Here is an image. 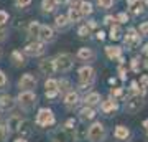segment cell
<instances>
[{"instance_id":"cell-12","label":"cell","mask_w":148,"mask_h":142,"mask_svg":"<svg viewBox=\"0 0 148 142\" xmlns=\"http://www.w3.org/2000/svg\"><path fill=\"white\" fill-rule=\"evenodd\" d=\"M40 71L43 74H53L56 71V64H54V60H43L40 63Z\"/></svg>"},{"instance_id":"cell-40","label":"cell","mask_w":148,"mask_h":142,"mask_svg":"<svg viewBox=\"0 0 148 142\" xmlns=\"http://www.w3.org/2000/svg\"><path fill=\"white\" fill-rule=\"evenodd\" d=\"M132 69L133 71H140V61H138V58L132 60Z\"/></svg>"},{"instance_id":"cell-25","label":"cell","mask_w":148,"mask_h":142,"mask_svg":"<svg viewBox=\"0 0 148 142\" xmlns=\"http://www.w3.org/2000/svg\"><path fill=\"white\" fill-rule=\"evenodd\" d=\"M40 23H38V21H32V23H30V26H28V35H30V37H38V35H40Z\"/></svg>"},{"instance_id":"cell-10","label":"cell","mask_w":148,"mask_h":142,"mask_svg":"<svg viewBox=\"0 0 148 142\" xmlns=\"http://www.w3.org/2000/svg\"><path fill=\"white\" fill-rule=\"evenodd\" d=\"M38 37L41 38V42H53L54 40V32L51 26L48 25H41L40 26V35Z\"/></svg>"},{"instance_id":"cell-6","label":"cell","mask_w":148,"mask_h":142,"mask_svg":"<svg viewBox=\"0 0 148 142\" xmlns=\"http://www.w3.org/2000/svg\"><path fill=\"white\" fill-rule=\"evenodd\" d=\"M36 124L38 126H43V127L54 124V114L49 109H40V112H38V116H36Z\"/></svg>"},{"instance_id":"cell-34","label":"cell","mask_w":148,"mask_h":142,"mask_svg":"<svg viewBox=\"0 0 148 142\" xmlns=\"http://www.w3.org/2000/svg\"><path fill=\"white\" fill-rule=\"evenodd\" d=\"M99 2V5L102 7V8H110L112 5H114V0H97Z\"/></svg>"},{"instance_id":"cell-50","label":"cell","mask_w":148,"mask_h":142,"mask_svg":"<svg viewBox=\"0 0 148 142\" xmlns=\"http://www.w3.org/2000/svg\"><path fill=\"white\" fill-rule=\"evenodd\" d=\"M56 2H58V3H59V2H64V0H56Z\"/></svg>"},{"instance_id":"cell-11","label":"cell","mask_w":148,"mask_h":142,"mask_svg":"<svg viewBox=\"0 0 148 142\" xmlns=\"http://www.w3.org/2000/svg\"><path fill=\"white\" fill-rule=\"evenodd\" d=\"M23 122V117L18 116V114H13V116L8 117L7 121V127H8V132H15L20 129V124Z\"/></svg>"},{"instance_id":"cell-22","label":"cell","mask_w":148,"mask_h":142,"mask_svg":"<svg viewBox=\"0 0 148 142\" xmlns=\"http://www.w3.org/2000/svg\"><path fill=\"white\" fill-rule=\"evenodd\" d=\"M77 58L82 60V61H89V60L94 58V53L90 51L89 48H81L79 51H77Z\"/></svg>"},{"instance_id":"cell-47","label":"cell","mask_w":148,"mask_h":142,"mask_svg":"<svg viewBox=\"0 0 148 142\" xmlns=\"http://www.w3.org/2000/svg\"><path fill=\"white\" fill-rule=\"evenodd\" d=\"M97 38H99V40H104V33L99 32V33H97Z\"/></svg>"},{"instance_id":"cell-26","label":"cell","mask_w":148,"mask_h":142,"mask_svg":"<svg viewBox=\"0 0 148 142\" xmlns=\"http://www.w3.org/2000/svg\"><path fill=\"white\" fill-rule=\"evenodd\" d=\"M58 5L56 0H43V10L45 12H53Z\"/></svg>"},{"instance_id":"cell-18","label":"cell","mask_w":148,"mask_h":142,"mask_svg":"<svg viewBox=\"0 0 148 142\" xmlns=\"http://www.w3.org/2000/svg\"><path fill=\"white\" fill-rule=\"evenodd\" d=\"M101 109H102V112H106V114H109V112H114V111H117V103H115V99H107V101H102Z\"/></svg>"},{"instance_id":"cell-14","label":"cell","mask_w":148,"mask_h":142,"mask_svg":"<svg viewBox=\"0 0 148 142\" xmlns=\"http://www.w3.org/2000/svg\"><path fill=\"white\" fill-rule=\"evenodd\" d=\"M128 5L133 13H140L145 7H148V0H128Z\"/></svg>"},{"instance_id":"cell-7","label":"cell","mask_w":148,"mask_h":142,"mask_svg":"<svg viewBox=\"0 0 148 142\" xmlns=\"http://www.w3.org/2000/svg\"><path fill=\"white\" fill-rule=\"evenodd\" d=\"M18 86H20L21 89L30 91V89H33V88L36 86V79L33 78L32 74H23V76L20 78V81H18Z\"/></svg>"},{"instance_id":"cell-35","label":"cell","mask_w":148,"mask_h":142,"mask_svg":"<svg viewBox=\"0 0 148 142\" xmlns=\"http://www.w3.org/2000/svg\"><path fill=\"white\" fill-rule=\"evenodd\" d=\"M16 7H20V8H25V7H28L30 3H32V0H15Z\"/></svg>"},{"instance_id":"cell-21","label":"cell","mask_w":148,"mask_h":142,"mask_svg":"<svg viewBox=\"0 0 148 142\" xmlns=\"http://www.w3.org/2000/svg\"><path fill=\"white\" fill-rule=\"evenodd\" d=\"M106 53H107V56H109L110 60H119L122 56V50L119 46H107Z\"/></svg>"},{"instance_id":"cell-23","label":"cell","mask_w":148,"mask_h":142,"mask_svg":"<svg viewBox=\"0 0 148 142\" xmlns=\"http://www.w3.org/2000/svg\"><path fill=\"white\" fill-rule=\"evenodd\" d=\"M68 18H69V21H79L82 18V13H81L79 8H69Z\"/></svg>"},{"instance_id":"cell-32","label":"cell","mask_w":148,"mask_h":142,"mask_svg":"<svg viewBox=\"0 0 148 142\" xmlns=\"http://www.w3.org/2000/svg\"><path fill=\"white\" fill-rule=\"evenodd\" d=\"M8 137V129L7 126H0V142H5Z\"/></svg>"},{"instance_id":"cell-24","label":"cell","mask_w":148,"mask_h":142,"mask_svg":"<svg viewBox=\"0 0 148 142\" xmlns=\"http://www.w3.org/2000/svg\"><path fill=\"white\" fill-rule=\"evenodd\" d=\"M18 132L21 134V137H28V136H30V134H32V129H30V122L23 119V122L20 124V129H18Z\"/></svg>"},{"instance_id":"cell-28","label":"cell","mask_w":148,"mask_h":142,"mask_svg":"<svg viewBox=\"0 0 148 142\" xmlns=\"http://www.w3.org/2000/svg\"><path fill=\"white\" fill-rule=\"evenodd\" d=\"M12 60H13V63H15L16 66H21V64L25 63V61H23V56L20 55V51H13L12 53Z\"/></svg>"},{"instance_id":"cell-45","label":"cell","mask_w":148,"mask_h":142,"mask_svg":"<svg viewBox=\"0 0 148 142\" xmlns=\"http://www.w3.org/2000/svg\"><path fill=\"white\" fill-rule=\"evenodd\" d=\"M112 20H114L112 17H106V21H104V23H112Z\"/></svg>"},{"instance_id":"cell-39","label":"cell","mask_w":148,"mask_h":142,"mask_svg":"<svg viewBox=\"0 0 148 142\" xmlns=\"http://www.w3.org/2000/svg\"><path fill=\"white\" fill-rule=\"evenodd\" d=\"M68 3L71 8H79L81 7V0H68Z\"/></svg>"},{"instance_id":"cell-31","label":"cell","mask_w":148,"mask_h":142,"mask_svg":"<svg viewBox=\"0 0 148 142\" xmlns=\"http://www.w3.org/2000/svg\"><path fill=\"white\" fill-rule=\"evenodd\" d=\"M58 88L61 93H64V91L69 89V81L68 79H61V81H58Z\"/></svg>"},{"instance_id":"cell-38","label":"cell","mask_w":148,"mask_h":142,"mask_svg":"<svg viewBox=\"0 0 148 142\" xmlns=\"http://www.w3.org/2000/svg\"><path fill=\"white\" fill-rule=\"evenodd\" d=\"M5 38H7V28L3 25H0V43L5 42Z\"/></svg>"},{"instance_id":"cell-4","label":"cell","mask_w":148,"mask_h":142,"mask_svg":"<svg viewBox=\"0 0 148 142\" xmlns=\"http://www.w3.org/2000/svg\"><path fill=\"white\" fill-rule=\"evenodd\" d=\"M95 74H94V69L90 68V66H84V68L79 69V79H81V89H86L87 86H90L92 84V81H94Z\"/></svg>"},{"instance_id":"cell-29","label":"cell","mask_w":148,"mask_h":142,"mask_svg":"<svg viewBox=\"0 0 148 142\" xmlns=\"http://www.w3.org/2000/svg\"><path fill=\"white\" fill-rule=\"evenodd\" d=\"M68 20H69V18H66L64 15H58L54 21H56V26H59V28H64V26L68 25Z\"/></svg>"},{"instance_id":"cell-44","label":"cell","mask_w":148,"mask_h":142,"mask_svg":"<svg viewBox=\"0 0 148 142\" xmlns=\"http://www.w3.org/2000/svg\"><path fill=\"white\" fill-rule=\"evenodd\" d=\"M119 20H120V21H127V20H128V17L125 15V13H120V15H119Z\"/></svg>"},{"instance_id":"cell-17","label":"cell","mask_w":148,"mask_h":142,"mask_svg":"<svg viewBox=\"0 0 148 142\" xmlns=\"http://www.w3.org/2000/svg\"><path fill=\"white\" fill-rule=\"evenodd\" d=\"M77 103H79V96H77V93L69 91L68 94H66V98H64V104L68 106V107H74Z\"/></svg>"},{"instance_id":"cell-20","label":"cell","mask_w":148,"mask_h":142,"mask_svg":"<svg viewBox=\"0 0 148 142\" xmlns=\"http://www.w3.org/2000/svg\"><path fill=\"white\" fill-rule=\"evenodd\" d=\"M101 103V96L97 94V93H90V94H87L84 98V104L89 106V107H92V106L99 104Z\"/></svg>"},{"instance_id":"cell-36","label":"cell","mask_w":148,"mask_h":142,"mask_svg":"<svg viewBox=\"0 0 148 142\" xmlns=\"http://www.w3.org/2000/svg\"><path fill=\"white\" fill-rule=\"evenodd\" d=\"M7 21H8V13L3 10H0V25H5Z\"/></svg>"},{"instance_id":"cell-8","label":"cell","mask_w":148,"mask_h":142,"mask_svg":"<svg viewBox=\"0 0 148 142\" xmlns=\"http://www.w3.org/2000/svg\"><path fill=\"white\" fill-rule=\"evenodd\" d=\"M43 51H45V45L41 42H33L30 45H27V48H25V53L30 55V56H38Z\"/></svg>"},{"instance_id":"cell-41","label":"cell","mask_w":148,"mask_h":142,"mask_svg":"<svg viewBox=\"0 0 148 142\" xmlns=\"http://www.w3.org/2000/svg\"><path fill=\"white\" fill-rule=\"evenodd\" d=\"M140 33H142V35H147L148 33V21L143 23V25H140Z\"/></svg>"},{"instance_id":"cell-15","label":"cell","mask_w":148,"mask_h":142,"mask_svg":"<svg viewBox=\"0 0 148 142\" xmlns=\"http://www.w3.org/2000/svg\"><path fill=\"white\" fill-rule=\"evenodd\" d=\"M13 106H15V103L12 99V96H8V94L0 96V111H8V109H12Z\"/></svg>"},{"instance_id":"cell-30","label":"cell","mask_w":148,"mask_h":142,"mask_svg":"<svg viewBox=\"0 0 148 142\" xmlns=\"http://www.w3.org/2000/svg\"><path fill=\"white\" fill-rule=\"evenodd\" d=\"M120 28H119V26H112V30H110V38L112 40H119V38H120Z\"/></svg>"},{"instance_id":"cell-2","label":"cell","mask_w":148,"mask_h":142,"mask_svg":"<svg viewBox=\"0 0 148 142\" xmlns=\"http://www.w3.org/2000/svg\"><path fill=\"white\" fill-rule=\"evenodd\" d=\"M143 96L138 93V94H132L130 98H128L127 101H125V111L127 112H130V114H137L138 111L143 107Z\"/></svg>"},{"instance_id":"cell-37","label":"cell","mask_w":148,"mask_h":142,"mask_svg":"<svg viewBox=\"0 0 148 142\" xmlns=\"http://www.w3.org/2000/svg\"><path fill=\"white\" fill-rule=\"evenodd\" d=\"M110 96H114V98H120V96H123V91H122L120 88H114V89H110Z\"/></svg>"},{"instance_id":"cell-48","label":"cell","mask_w":148,"mask_h":142,"mask_svg":"<svg viewBox=\"0 0 148 142\" xmlns=\"http://www.w3.org/2000/svg\"><path fill=\"white\" fill-rule=\"evenodd\" d=\"M15 142H28V141H27V139H25V137H20V139H16Z\"/></svg>"},{"instance_id":"cell-9","label":"cell","mask_w":148,"mask_h":142,"mask_svg":"<svg viewBox=\"0 0 148 142\" xmlns=\"http://www.w3.org/2000/svg\"><path fill=\"white\" fill-rule=\"evenodd\" d=\"M123 42H125L127 48H135L138 43H140V35H137V32L132 28V30H128V33L125 35Z\"/></svg>"},{"instance_id":"cell-27","label":"cell","mask_w":148,"mask_h":142,"mask_svg":"<svg viewBox=\"0 0 148 142\" xmlns=\"http://www.w3.org/2000/svg\"><path fill=\"white\" fill-rule=\"evenodd\" d=\"M79 10H81L82 15H90V13H92V5H90L89 2H81Z\"/></svg>"},{"instance_id":"cell-33","label":"cell","mask_w":148,"mask_h":142,"mask_svg":"<svg viewBox=\"0 0 148 142\" xmlns=\"http://www.w3.org/2000/svg\"><path fill=\"white\" fill-rule=\"evenodd\" d=\"M89 33H90V28H89L87 25H86V26H81V28H79V37L86 38V37H89Z\"/></svg>"},{"instance_id":"cell-19","label":"cell","mask_w":148,"mask_h":142,"mask_svg":"<svg viewBox=\"0 0 148 142\" xmlns=\"http://www.w3.org/2000/svg\"><path fill=\"white\" fill-rule=\"evenodd\" d=\"M79 117H81V121H90V119H94L95 117V111L92 109V107H89V106H86L84 109H81L79 112Z\"/></svg>"},{"instance_id":"cell-46","label":"cell","mask_w":148,"mask_h":142,"mask_svg":"<svg viewBox=\"0 0 148 142\" xmlns=\"http://www.w3.org/2000/svg\"><path fill=\"white\" fill-rule=\"evenodd\" d=\"M143 127H145V131H147V134H148V119L143 122Z\"/></svg>"},{"instance_id":"cell-1","label":"cell","mask_w":148,"mask_h":142,"mask_svg":"<svg viewBox=\"0 0 148 142\" xmlns=\"http://www.w3.org/2000/svg\"><path fill=\"white\" fill-rule=\"evenodd\" d=\"M87 139L90 142H104L106 139V127L102 126L101 122H95L89 127L87 131Z\"/></svg>"},{"instance_id":"cell-16","label":"cell","mask_w":148,"mask_h":142,"mask_svg":"<svg viewBox=\"0 0 148 142\" xmlns=\"http://www.w3.org/2000/svg\"><path fill=\"white\" fill-rule=\"evenodd\" d=\"M114 136H115L119 141H127L128 137H130V131H128V127H125V126H117Z\"/></svg>"},{"instance_id":"cell-42","label":"cell","mask_w":148,"mask_h":142,"mask_svg":"<svg viewBox=\"0 0 148 142\" xmlns=\"http://www.w3.org/2000/svg\"><path fill=\"white\" fill-rule=\"evenodd\" d=\"M140 83L143 84V88H148V76L147 74H143L142 78H140Z\"/></svg>"},{"instance_id":"cell-43","label":"cell","mask_w":148,"mask_h":142,"mask_svg":"<svg viewBox=\"0 0 148 142\" xmlns=\"http://www.w3.org/2000/svg\"><path fill=\"white\" fill-rule=\"evenodd\" d=\"M5 83H7L5 74H3V71H0V88H2V86H5Z\"/></svg>"},{"instance_id":"cell-5","label":"cell","mask_w":148,"mask_h":142,"mask_svg":"<svg viewBox=\"0 0 148 142\" xmlns=\"http://www.w3.org/2000/svg\"><path fill=\"white\" fill-rule=\"evenodd\" d=\"M16 99H18V104L21 107H25V109H28V107H32V106L36 104V94H33L32 91H23V93H20Z\"/></svg>"},{"instance_id":"cell-3","label":"cell","mask_w":148,"mask_h":142,"mask_svg":"<svg viewBox=\"0 0 148 142\" xmlns=\"http://www.w3.org/2000/svg\"><path fill=\"white\" fill-rule=\"evenodd\" d=\"M73 56L71 55H68V53H61V55H58L56 58H54V64H56V69L58 71H61V73H66V71H69V69L73 68Z\"/></svg>"},{"instance_id":"cell-49","label":"cell","mask_w":148,"mask_h":142,"mask_svg":"<svg viewBox=\"0 0 148 142\" xmlns=\"http://www.w3.org/2000/svg\"><path fill=\"white\" fill-rule=\"evenodd\" d=\"M143 53H145V55H148V45H145V48H143Z\"/></svg>"},{"instance_id":"cell-13","label":"cell","mask_w":148,"mask_h":142,"mask_svg":"<svg viewBox=\"0 0 148 142\" xmlns=\"http://www.w3.org/2000/svg\"><path fill=\"white\" fill-rule=\"evenodd\" d=\"M45 88H46V96L48 98H54V96L59 93L58 81H54V79H48L46 83H45Z\"/></svg>"}]
</instances>
